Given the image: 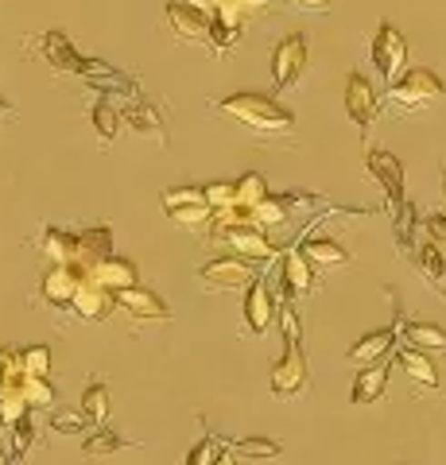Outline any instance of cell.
<instances>
[{"mask_svg": "<svg viewBox=\"0 0 446 465\" xmlns=\"http://www.w3.org/2000/svg\"><path fill=\"white\" fill-rule=\"evenodd\" d=\"M218 446H225L229 454H237V458H280L283 454V446L280 442H272V439H229V434H210Z\"/></svg>", "mask_w": 446, "mask_h": 465, "instance_id": "25", "label": "cell"}, {"mask_svg": "<svg viewBox=\"0 0 446 465\" xmlns=\"http://www.w3.org/2000/svg\"><path fill=\"white\" fill-rule=\"evenodd\" d=\"M90 121H94L97 143H102V148H109V143L117 140V133H121V113L113 109V101H109V97H97V101H94Z\"/></svg>", "mask_w": 446, "mask_h": 465, "instance_id": "27", "label": "cell"}, {"mask_svg": "<svg viewBox=\"0 0 446 465\" xmlns=\"http://www.w3.org/2000/svg\"><path fill=\"white\" fill-rule=\"evenodd\" d=\"M213 109L233 116V121L244 124L249 133L268 136V140H283V136L295 133V113L287 105H280L276 97H264V94H229Z\"/></svg>", "mask_w": 446, "mask_h": 465, "instance_id": "1", "label": "cell"}, {"mask_svg": "<svg viewBox=\"0 0 446 465\" xmlns=\"http://www.w3.org/2000/svg\"><path fill=\"white\" fill-rule=\"evenodd\" d=\"M85 280H90V272L78 268V264L51 268L47 275H43V283H39V299L51 302V307H59V311H66L70 299H74V291H78Z\"/></svg>", "mask_w": 446, "mask_h": 465, "instance_id": "13", "label": "cell"}, {"mask_svg": "<svg viewBox=\"0 0 446 465\" xmlns=\"http://www.w3.org/2000/svg\"><path fill=\"white\" fill-rule=\"evenodd\" d=\"M365 171L377 179V186L384 191V198H388V210H400L404 206V163L392 155V152H384V148H369V155H365Z\"/></svg>", "mask_w": 446, "mask_h": 465, "instance_id": "9", "label": "cell"}, {"mask_svg": "<svg viewBox=\"0 0 446 465\" xmlns=\"http://www.w3.org/2000/svg\"><path fill=\"white\" fill-rule=\"evenodd\" d=\"M268 384L276 400H295L307 391V353L299 345V338H283V357L272 365Z\"/></svg>", "mask_w": 446, "mask_h": 465, "instance_id": "3", "label": "cell"}, {"mask_svg": "<svg viewBox=\"0 0 446 465\" xmlns=\"http://www.w3.org/2000/svg\"><path fill=\"white\" fill-rule=\"evenodd\" d=\"M113 307L124 311L133 322H167V318H171L167 302L155 295V291L140 287V283L128 287V291H117V295H113Z\"/></svg>", "mask_w": 446, "mask_h": 465, "instance_id": "11", "label": "cell"}, {"mask_svg": "<svg viewBox=\"0 0 446 465\" xmlns=\"http://www.w3.org/2000/svg\"><path fill=\"white\" fill-rule=\"evenodd\" d=\"M210 237H218L225 249H233V256L249 260V264H272V256H276V244L256 225H229V229L210 232Z\"/></svg>", "mask_w": 446, "mask_h": 465, "instance_id": "8", "label": "cell"}, {"mask_svg": "<svg viewBox=\"0 0 446 465\" xmlns=\"http://www.w3.org/2000/svg\"><path fill=\"white\" fill-rule=\"evenodd\" d=\"M203 198H206V206H210L213 213H222V210H233V206H237L233 183H210V186H203Z\"/></svg>", "mask_w": 446, "mask_h": 465, "instance_id": "38", "label": "cell"}, {"mask_svg": "<svg viewBox=\"0 0 446 465\" xmlns=\"http://www.w3.org/2000/svg\"><path fill=\"white\" fill-rule=\"evenodd\" d=\"M404 260H411L415 264V272L423 275V280L439 291V295L446 299V287H442V275H446V260H442V249L439 244H431V241H423V244H415V249L404 256Z\"/></svg>", "mask_w": 446, "mask_h": 465, "instance_id": "21", "label": "cell"}, {"mask_svg": "<svg viewBox=\"0 0 446 465\" xmlns=\"http://www.w3.org/2000/svg\"><path fill=\"white\" fill-rule=\"evenodd\" d=\"M164 24L179 43H186V47H210V16L206 12L183 5V0H167Z\"/></svg>", "mask_w": 446, "mask_h": 465, "instance_id": "7", "label": "cell"}, {"mask_svg": "<svg viewBox=\"0 0 446 465\" xmlns=\"http://www.w3.org/2000/svg\"><path fill=\"white\" fill-rule=\"evenodd\" d=\"M442 194H446V163H442Z\"/></svg>", "mask_w": 446, "mask_h": 465, "instance_id": "48", "label": "cell"}, {"mask_svg": "<svg viewBox=\"0 0 446 465\" xmlns=\"http://www.w3.org/2000/svg\"><path fill=\"white\" fill-rule=\"evenodd\" d=\"M121 124H128L136 136H148L155 143H167V121L160 105H152V101H133L124 113H121Z\"/></svg>", "mask_w": 446, "mask_h": 465, "instance_id": "18", "label": "cell"}, {"mask_svg": "<svg viewBox=\"0 0 446 465\" xmlns=\"http://www.w3.org/2000/svg\"><path fill=\"white\" fill-rule=\"evenodd\" d=\"M8 434H12V458H8V461H20V458L27 454V446H32V439H35V423H32V415L20 419V423L12 427Z\"/></svg>", "mask_w": 446, "mask_h": 465, "instance_id": "40", "label": "cell"}, {"mask_svg": "<svg viewBox=\"0 0 446 465\" xmlns=\"http://www.w3.org/2000/svg\"><path fill=\"white\" fill-rule=\"evenodd\" d=\"M276 198L283 202V210L292 213V217H295V213H311V210H319V206H322V198H319V194H295V191H292V194H276Z\"/></svg>", "mask_w": 446, "mask_h": 465, "instance_id": "41", "label": "cell"}, {"mask_svg": "<svg viewBox=\"0 0 446 465\" xmlns=\"http://www.w3.org/2000/svg\"><path fill=\"white\" fill-rule=\"evenodd\" d=\"M256 264H249V260L241 256H213L210 264L198 268V283H203V291H210V295H218V291H237V287H249L256 280Z\"/></svg>", "mask_w": 446, "mask_h": 465, "instance_id": "6", "label": "cell"}, {"mask_svg": "<svg viewBox=\"0 0 446 465\" xmlns=\"http://www.w3.org/2000/svg\"><path fill=\"white\" fill-rule=\"evenodd\" d=\"M392 217H396V244H400V256H408V252L415 249V237H411V232H415V206H411V202H404V206H400Z\"/></svg>", "mask_w": 446, "mask_h": 465, "instance_id": "36", "label": "cell"}, {"mask_svg": "<svg viewBox=\"0 0 446 465\" xmlns=\"http://www.w3.org/2000/svg\"><path fill=\"white\" fill-rule=\"evenodd\" d=\"M213 454H218V442H213L210 434H206V439L194 442V450L186 454V465H213Z\"/></svg>", "mask_w": 446, "mask_h": 465, "instance_id": "44", "label": "cell"}, {"mask_svg": "<svg viewBox=\"0 0 446 465\" xmlns=\"http://www.w3.org/2000/svg\"><path fill=\"white\" fill-rule=\"evenodd\" d=\"M233 191H237V206L241 210H253L256 202H264L272 191H268V183H264V174H256V171H244L241 179L233 183Z\"/></svg>", "mask_w": 446, "mask_h": 465, "instance_id": "32", "label": "cell"}, {"mask_svg": "<svg viewBox=\"0 0 446 465\" xmlns=\"http://www.w3.org/2000/svg\"><path fill=\"white\" fill-rule=\"evenodd\" d=\"M8 113H12V109H8V101H0V121H5Z\"/></svg>", "mask_w": 446, "mask_h": 465, "instance_id": "47", "label": "cell"}, {"mask_svg": "<svg viewBox=\"0 0 446 465\" xmlns=\"http://www.w3.org/2000/svg\"><path fill=\"white\" fill-rule=\"evenodd\" d=\"M27 415H32V407H27L20 396V381H5V388H0V423L12 430Z\"/></svg>", "mask_w": 446, "mask_h": 465, "instance_id": "28", "label": "cell"}, {"mask_svg": "<svg viewBox=\"0 0 446 465\" xmlns=\"http://www.w3.org/2000/svg\"><path fill=\"white\" fill-rule=\"evenodd\" d=\"M43 256L51 260V268H63V264H74L78 256V232H63V229H47L39 241Z\"/></svg>", "mask_w": 446, "mask_h": 465, "instance_id": "23", "label": "cell"}, {"mask_svg": "<svg viewBox=\"0 0 446 465\" xmlns=\"http://www.w3.org/2000/svg\"><path fill=\"white\" fill-rule=\"evenodd\" d=\"M39 51L43 58L59 70V74H78V66H82V54L74 51V43H70L66 32H47L39 39Z\"/></svg>", "mask_w": 446, "mask_h": 465, "instance_id": "20", "label": "cell"}, {"mask_svg": "<svg viewBox=\"0 0 446 465\" xmlns=\"http://www.w3.org/2000/svg\"><path fill=\"white\" fill-rule=\"evenodd\" d=\"M420 222H423V229H427V241L442 249V244H446V213H442V210H431L427 217H420Z\"/></svg>", "mask_w": 446, "mask_h": 465, "instance_id": "42", "label": "cell"}, {"mask_svg": "<svg viewBox=\"0 0 446 465\" xmlns=\"http://www.w3.org/2000/svg\"><path fill=\"white\" fill-rule=\"evenodd\" d=\"M272 85L283 94V90H295L299 78L307 74V35L303 32H292L283 35L276 47H272Z\"/></svg>", "mask_w": 446, "mask_h": 465, "instance_id": "5", "label": "cell"}, {"mask_svg": "<svg viewBox=\"0 0 446 465\" xmlns=\"http://www.w3.org/2000/svg\"><path fill=\"white\" fill-rule=\"evenodd\" d=\"M396 330L388 326V330H372V333H365L357 345H350V353H345V361H350L353 369H372V365H381V361L392 353L396 349Z\"/></svg>", "mask_w": 446, "mask_h": 465, "instance_id": "17", "label": "cell"}, {"mask_svg": "<svg viewBox=\"0 0 446 465\" xmlns=\"http://www.w3.org/2000/svg\"><path fill=\"white\" fill-rule=\"evenodd\" d=\"M287 8H299V12H311V16H322L330 12V0H283Z\"/></svg>", "mask_w": 446, "mask_h": 465, "instance_id": "45", "label": "cell"}, {"mask_svg": "<svg viewBox=\"0 0 446 465\" xmlns=\"http://www.w3.org/2000/svg\"><path fill=\"white\" fill-rule=\"evenodd\" d=\"M283 291H287V302H299L307 299L314 287H319V280H314V268L303 260V252H299V244H292V249L283 252Z\"/></svg>", "mask_w": 446, "mask_h": 465, "instance_id": "15", "label": "cell"}, {"mask_svg": "<svg viewBox=\"0 0 446 465\" xmlns=\"http://www.w3.org/2000/svg\"><path fill=\"white\" fill-rule=\"evenodd\" d=\"M345 113H350V121L362 128V133H369L372 121H377V113H381V97L362 70H353V74L345 78Z\"/></svg>", "mask_w": 446, "mask_h": 465, "instance_id": "10", "label": "cell"}, {"mask_svg": "<svg viewBox=\"0 0 446 465\" xmlns=\"http://www.w3.org/2000/svg\"><path fill=\"white\" fill-rule=\"evenodd\" d=\"M51 430H59V434H82L85 430V419H82V411L74 415V411H59L51 419Z\"/></svg>", "mask_w": 446, "mask_h": 465, "instance_id": "43", "label": "cell"}, {"mask_svg": "<svg viewBox=\"0 0 446 465\" xmlns=\"http://www.w3.org/2000/svg\"><path fill=\"white\" fill-rule=\"evenodd\" d=\"M213 465H237V461H233V454H229V450H218V454H213Z\"/></svg>", "mask_w": 446, "mask_h": 465, "instance_id": "46", "label": "cell"}, {"mask_svg": "<svg viewBox=\"0 0 446 465\" xmlns=\"http://www.w3.org/2000/svg\"><path fill=\"white\" fill-rule=\"evenodd\" d=\"M249 213H253V225H256V229H261V225H264V229H283V225H292V213L283 210V202H280L276 194H268L264 202H256Z\"/></svg>", "mask_w": 446, "mask_h": 465, "instance_id": "30", "label": "cell"}, {"mask_svg": "<svg viewBox=\"0 0 446 465\" xmlns=\"http://www.w3.org/2000/svg\"><path fill=\"white\" fill-rule=\"evenodd\" d=\"M442 94H446V82L435 74V70L411 66L384 90V101H388V109L392 113H420V109L435 105Z\"/></svg>", "mask_w": 446, "mask_h": 465, "instance_id": "2", "label": "cell"}, {"mask_svg": "<svg viewBox=\"0 0 446 465\" xmlns=\"http://www.w3.org/2000/svg\"><path fill=\"white\" fill-rule=\"evenodd\" d=\"M183 206H206L203 186H175V191H164V210H183Z\"/></svg>", "mask_w": 446, "mask_h": 465, "instance_id": "39", "label": "cell"}, {"mask_svg": "<svg viewBox=\"0 0 446 465\" xmlns=\"http://www.w3.org/2000/svg\"><path fill=\"white\" fill-rule=\"evenodd\" d=\"M396 361H400V369H404L415 384H423V388H439V369H435V361H431L427 353H415V349L400 345V349H396Z\"/></svg>", "mask_w": 446, "mask_h": 465, "instance_id": "26", "label": "cell"}, {"mask_svg": "<svg viewBox=\"0 0 446 465\" xmlns=\"http://www.w3.org/2000/svg\"><path fill=\"white\" fill-rule=\"evenodd\" d=\"M167 217L186 232H206L210 237V229H213V210L210 206H183V210H171Z\"/></svg>", "mask_w": 446, "mask_h": 465, "instance_id": "33", "label": "cell"}, {"mask_svg": "<svg viewBox=\"0 0 446 465\" xmlns=\"http://www.w3.org/2000/svg\"><path fill=\"white\" fill-rule=\"evenodd\" d=\"M396 338L415 353H446V330L435 322H408L404 314L396 318Z\"/></svg>", "mask_w": 446, "mask_h": 465, "instance_id": "16", "label": "cell"}, {"mask_svg": "<svg viewBox=\"0 0 446 465\" xmlns=\"http://www.w3.org/2000/svg\"><path fill=\"white\" fill-rule=\"evenodd\" d=\"M372 70H377V78L384 85H392L400 74H404V63H408V39L400 35V27L392 20H384L377 27V35H372Z\"/></svg>", "mask_w": 446, "mask_h": 465, "instance_id": "4", "label": "cell"}, {"mask_svg": "<svg viewBox=\"0 0 446 465\" xmlns=\"http://www.w3.org/2000/svg\"><path fill=\"white\" fill-rule=\"evenodd\" d=\"M276 295H272V287H268V280H256L244 287V326H249V333H268V326L276 322Z\"/></svg>", "mask_w": 446, "mask_h": 465, "instance_id": "12", "label": "cell"}, {"mask_svg": "<svg viewBox=\"0 0 446 465\" xmlns=\"http://www.w3.org/2000/svg\"><path fill=\"white\" fill-rule=\"evenodd\" d=\"M20 372L24 376H47L51 372V349L47 345H27L20 353Z\"/></svg>", "mask_w": 446, "mask_h": 465, "instance_id": "37", "label": "cell"}, {"mask_svg": "<svg viewBox=\"0 0 446 465\" xmlns=\"http://www.w3.org/2000/svg\"><path fill=\"white\" fill-rule=\"evenodd\" d=\"M241 39H244V24H229V20L210 16V51L213 54H225V51L241 47Z\"/></svg>", "mask_w": 446, "mask_h": 465, "instance_id": "29", "label": "cell"}, {"mask_svg": "<svg viewBox=\"0 0 446 465\" xmlns=\"http://www.w3.org/2000/svg\"><path fill=\"white\" fill-rule=\"evenodd\" d=\"M105 415H109V388L105 384H90L85 388V396H82V419L102 427Z\"/></svg>", "mask_w": 446, "mask_h": 465, "instance_id": "34", "label": "cell"}, {"mask_svg": "<svg viewBox=\"0 0 446 465\" xmlns=\"http://www.w3.org/2000/svg\"><path fill=\"white\" fill-rule=\"evenodd\" d=\"M66 311H74L82 322H105L109 311H113V295H109V291H102L97 283L85 280V283L74 291V299H70Z\"/></svg>", "mask_w": 446, "mask_h": 465, "instance_id": "19", "label": "cell"}, {"mask_svg": "<svg viewBox=\"0 0 446 465\" xmlns=\"http://www.w3.org/2000/svg\"><path fill=\"white\" fill-rule=\"evenodd\" d=\"M303 260L311 268H322V272L350 268V252H345L338 241H330V237H307L303 241Z\"/></svg>", "mask_w": 446, "mask_h": 465, "instance_id": "22", "label": "cell"}, {"mask_svg": "<svg viewBox=\"0 0 446 465\" xmlns=\"http://www.w3.org/2000/svg\"><path fill=\"white\" fill-rule=\"evenodd\" d=\"M20 396L27 407H55L59 391H55V384L47 376H20Z\"/></svg>", "mask_w": 446, "mask_h": 465, "instance_id": "31", "label": "cell"}, {"mask_svg": "<svg viewBox=\"0 0 446 465\" xmlns=\"http://www.w3.org/2000/svg\"><path fill=\"white\" fill-rule=\"evenodd\" d=\"M136 280H140V272H136L133 260H124V256H105V260H97V264L90 268V283L109 291V295L136 287Z\"/></svg>", "mask_w": 446, "mask_h": 465, "instance_id": "14", "label": "cell"}, {"mask_svg": "<svg viewBox=\"0 0 446 465\" xmlns=\"http://www.w3.org/2000/svg\"><path fill=\"white\" fill-rule=\"evenodd\" d=\"M384 388H388V365L381 361V365H372V369H362L353 376V391H350V400L353 403H377L384 396Z\"/></svg>", "mask_w": 446, "mask_h": 465, "instance_id": "24", "label": "cell"}, {"mask_svg": "<svg viewBox=\"0 0 446 465\" xmlns=\"http://www.w3.org/2000/svg\"><path fill=\"white\" fill-rule=\"evenodd\" d=\"M0 388H5V369H0Z\"/></svg>", "mask_w": 446, "mask_h": 465, "instance_id": "49", "label": "cell"}, {"mask_svg": "<svg viewBox=\"0 0 446 465\" xmlns=\"http://www.w3.org/2000/svg\"><path fill=\"white\" fill-rule=\"evenodd\" d=\"M133 442L128 439H121V434H113V430H94L90 439L82 442V450H85V458H109V454H117V450H128Z\"/></svg>", "mask_w": 446, "mask_h": 465, "instance_id": "35", "label": "cell"}]
</instances>
